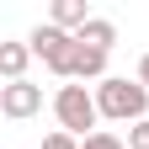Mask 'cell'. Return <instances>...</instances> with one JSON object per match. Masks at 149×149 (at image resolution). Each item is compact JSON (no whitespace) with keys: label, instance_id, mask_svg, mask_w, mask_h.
I'll return each instance as SVG.
<instances>
[{"label":"cell","instance_id":"cell-1","mask_svg":"<svg viewBox=\"0 0 149 149\" xmlns=\"http://www.w3.org/2000/svg\"><path fill=\"white\" fill-rule=\"evenodd\" d=\"M96 107L112 123H144L149 117V85L144 80H128V74H107V80L96 85Z\"/></svg>","mask_w":149,"mask_h":149},{"label":"cell","instance_id":"cell-2","mask_svg":"<svg viewBox=\"0 0 149 149\" xmlns=\"http://www.w3.org/2000/svg\"><path fill=\"white\" fill-rule=\"evenodd\" d=\"M53 117H59L64 133L74 139H91V133H101V107H96V91H85V85H59V96H53Z\"/></svg>","mask_w":149,"mask_h":149},{"label":"cell","instance_id":"cell-3","mask_svg":"<svg viewBox=\"0 0 149 149\" xmlns=\"http://www.w3.org/2000/svg\"><path fill=\"white\" fill-rule=\"evenodd\" d=\"M27 48L43 59L59 80H69V59H74V32H64V27H53V22H43V27H32V37H27Z\"/></svg>","mask_w":149,"mask_h":149},{"label":"cell","instance_id":"cell-4","mask_svg":"<svg viewBox=\"0 0 149 149\" xmlns=\"http://www.w3.org/2000/svg\"><path fill=\"white\" fill-rule=\"evenodd\" d=\"M37 107H43V85H32V80H16V85H0V117L22 123V117H32Z\"/></svg>","mask_w":149,"mask_h":149},{"label":"cell","instance_id":"cell-5","mask_svg":"<svg viewBox=\"0 0 149 149\" xmlns=\"http://www.w3.org/2000/svg\"><path fill=\"white\" fill-rule=\"evenodd\" d=\"M48 22L64 27V32H80L91 22V6H85V0H53V6H48Z\"/></svg>","mask_w":149,"mask_h":149},{"label":"cell","instance_id":"cell-6","mask_svg":"<svg viewBox=\"0 0 149 149\" xmlns=\"http://www.w3.org/2000/svg\"><path fill=\"white\" fill-rule=\"evenodd\" d=\"M27 59H32L27 43H0V74H6V85L27 80Z\"/></svg>","mask_w":149,"mask_h":149},{"label":"cell","instance_id":"cell-7","mask_svg":"<svg viewBox=\"0 0 149 149\" xmlns=\"http://www.w3.org/2000/svg\"><path fill=\"white\" fill-rule=\"evenodd\" d=\"M74 37H80L85 48H101V53H112V43H117V27H112L107 16H91V22L74 32Z\"/></svg>","mask_w":149,"mask_h":149},{"label":"cell","instance_id":"cell-8","mask_svg":"<svg viewBox=\"0 0 149 149\" xmlns=\"http://www.w3.org/2000/svg\"><path fill=\"white\" fill-rule=\"evenodd\" d=\"M80 149H128V139H117V133H107V128H101V133H91Z\"/></svg>","mask_w":149,"mask_h":149},{"label":"cell","instance_id":"cell-9","mask_svg":"<svg viewBox=\"0 0 149 149\" xmlns=\"http://www.w3.org/2000/svg\"><path fill=\"white\" fill-rule=\"evenodd\" d=\"M43 149H80V139H74V133H64V128H53V133L43 139Z\"/></svg>","mask_w":149,"mask_h":149},{"label":"cell","instance_id":"cell-10","mask_svg":"<svg viewBox=\"0 0 149 149\" xmlns=\"http://www.w3.org/2000/svg\"><path fill=\"white\" fill-rule=\"evenodd\" d=\"M128 149H149V117L128 128Z\"/></svg>","mask_w":149,"mask_h":149},{"label":"cell","instance_id":"cell-11","mask_svg":"<svg viewBox=\"0 0 149 149\" xmlns=\"http://www.w3.org/2000/svg\"><path fill=\"white\" fill-rule=\"evenodd\" d=\"M139 80L149 85V53H144V59H139Z\"/></svg>","mask_w":149,"mask_h":149}]
</instances>
